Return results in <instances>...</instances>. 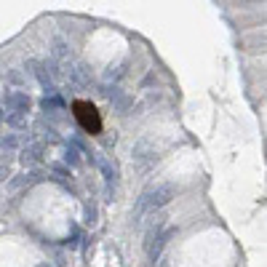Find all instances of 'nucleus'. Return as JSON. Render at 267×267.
<instances>
[{"mask_svg": "<svg viewBox=\"0 0 267 267\" xmlns=\"http://www.w3.org/2000/svg\"><path fill=\"white\" fill-rule=\"evenodd\" d=\"M72 110H75L77 120H80V126L88 134H99L102 131V118H99V113H97L94 105H88V102H75Z\"/></svg>", "mask_w": 267, "mask_h": 267, "instance_id": "f257e3e1", "label": "nucleus"}, {"mask_svg": "<svg viewBox=\"0 0 267 267\" xmlns=\"http://www.w3.org/2000/svg\"><path fill=\"white\" fill-rule=\"evenodd\" d=\"M64 72H67V80H70L75 88H88V85L94 83L91 70H88V67H85L83 62H72Z\"/></svg>", "mask_w": 267, "mask_h": 267, "instance_id": "f03ea898", "label": "nucleus"}, {"mask_svg": "<svg viewBox=\"0 0 267 267\" xmlns=\"http://www.w3.org/2000/svg\"><path fill=\"white\" fill-rule=\"evenodd\" d=\"M3 105H6L8 113L27 115V110H30V105H32V99L27 97V91H11V94H6Z\"/></svg>", "mask_w": 267, "mask_h": 267, "instance_id": "7ed1b4c3", "label": "nucleus"}, {"mask_svg": "<svg viewBox=\"0 0 267 267\" xmlns=\"http://www.w3.org/2000/svg\"><path fill=\"white\" fill-rule=\"evenodd\" d=\"M174 235H176V227H166V230H160L152 240H147V243H144V248H147V256H150L152 262L160 256L163 246H166V243H168V238H174Z\"/></svg>", "mask_w": 267, "mask_h": 267, "instance_id": "20e7f679", "label": "nucleus"}, {"mask_svg": "<svg viewBox=\"0 0 267 267\" xmlns=\"http://www.w3.org/2000/svg\"><path fill=\"white\" fill-rule=\"evenodd\" d=\"M155 160H158V155H155V150L150 147V142H139L134 147V163L139 171H147L150 166H155Z\"/></svg>", "mask_w": 267, "mask_h": 267, "instance_id": "39448f33", "label": "nucleus"}, {"mask_svg": "<svg viewBox=\"0 0 267 267\" xmlns=\"http://www.w3.org/2000/svg\"><path fill=\"white\" fill-rule=\"evenodd\" d=\"M30 67H32V75L38 77V83L43 85V91H46V97H56V85H54V77L48 75V64L30 62Z\"/></svg>", "mask_w": 267, "mask_h": 267, "instance_id": "423d86ee", "label": "nucleus"}, {"mask_svg": "<svg viewBox=\"0 0 267 267\" xmlns=\"http://www.w3.org/2000/svg\"><path fill=\"white\" fill-rule=\"evenodd\" d=\"M40 158H43V144H30V147L22 150V163L24 166H35Z\"/></svg>", "mask_w": 267, "mask_h": 267, "instance_id": "0eeeda50", "label": "nucleus"}, {"mask_svg": "<svg viewBox=\"0 0 267 267\" xmlns=\"http://www.w3.org/2000/svg\"><path fill=\"white\" fill-rule=\"evenodd\" d=\"M97 166L102 168V174H105V179L107 182H115V163H110V158H105V155H99L97 158Z\"/></svg>", "mask_w": 267, "mask_h": 267, "instance_id": "6e6552de", "label": "nucleus"}, {"mask_svg": "<svg viewBox=\"0 0 267 267\" xmlns=\"http://www.w3.org/2000/svg\"><path fill=\"white\" fill-rule=\"evenodd\" d=\"M6 123H8V126H14V128H22V126H27V115L8 113V115H6Z\"/></svg>", "mask_w": 267, "mask_h": 267, "instance_id": "1a4fd4ad", "label": "nucleus"}, {"mask_svg": "<svg viewBox=\"0 0 267 267\" xmlns=\"http://www.w3.org/2000/svg\"><path fill=\"white\" fill-rule=\"evenodd\" d=\"M123 75H126V62L110 67V70L105 72V80H118V77H123Z\"/></svg>", "mask_w": 267, "mask_h": 267, "instance_id": "9d476101", "label": "nucleus"}, {"mask_svg": "<svg viewBox=\"0 0 267 267\" xmlns=\"http://www.w3.org/2000/svg\"><path fill=\"white\" fill-rule=\"evenodd\" d=\"M0 147H8V150L19 147V136H14V134H8V136H0Z\"/></svg>", "mask_w": 267, "mask_h": 267, "instance_id": "9b49d317", "label": "nucleus"}, {"mask_svg": "<svg viewBox=\"0 0 267 267\" xmlns=\"http://www.w3.org/2000/svg\"><path fill=\"white\" fill-rule=\"evenodd\" d=\"M64 163H67V166H77V150L67 147V152H64Z\"/></svg>", "mask_w": 267, "mask_h": 267, "instance_id": "f8f14e48", "label": "nucleus"}, {"mask_svg": "<svg viewBox=\"0 0 267 267\" xmlns=\"http://www.w3.org/2000/svg\"><path fill=\"white\" fill-rule=\"evenodd\" d=\"M51 171H54V174L59 176V179H64V176H70V171H67L62 163H51Z\"/></svg>", "mask_w": 267, "mask_h": 267, "instance_id": "ddd939ff", "label": "nucleus"}, {"mask_svg": "<svg viewBox=\"0 0 267 267\" xmlns=\"http://www.w3.org/2000/svg\"><path fill=\"white\" fill-rule=\"evenodd\" d=\"M8 83H14V85H22V83H24V75H22L19 70L8 72Z\"/></svg>", "mask_w": 267, "mask_h": 267, "instance_id": "4468645a", "label": "nucleus"}, {"mask_svg": "<svg viewBox=\"0 0 267 267\" xmlns=\"http://www.w3.org/2000/svg\"><path fill=\"white\" fill-rule=\"evenodd\" d=\"M85 217H88V222L94 225V222H97V209H94V206H88V209H85Z\"/></svg>", "mask_w": 267, "mask_h": 267, "instance_id": "2eb2a0df", "label": "nucleus"}, {"mask_svg": "<svg viewBox=\"0 0 267 267\" xmlns=\"http://www.w3.org/2000/svg\"><path fill=\"white\" fill-rule=\"evenodd\" d=\"M6 176H11V168H8V166H6V168H0V182H3Z\"/></svg>", "mask_w": 267, "mask_h": 267, "instance_id": "dca6fc26", "label": "nucleus"}, {"mask_svg": "<svg viewBox=\"0 0 267 267\" xmlns=\"http://www.w3.org/2000/svg\"><path fill=\"white\" fill-rule=\"evenodd\" d=\"M40 267H51V264H40Z\"/></svg>", "mask_w": 267, "mask_h": 267, "instance_id": "f3484780", "label": "nucleus"}]
</instances>
